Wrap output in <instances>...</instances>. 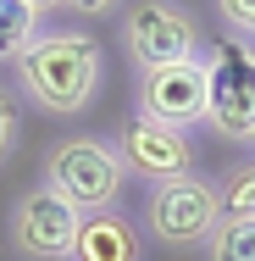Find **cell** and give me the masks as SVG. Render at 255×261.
Here are the masks:
<instances>
[{
	"label": "cell",
	"instance_id": "obj_1",
	"mask_svg": "<svg viewBox=\"0 0 255 261\" xmlns=\"http://www.w3.org/2000/svg\"><path fill=\"white\" fill-rule=\"evenodd\" d=\"M17 67V89L22 100L39 106L45 117H83L100 100L105 84V50L100 39L78 34V28H50L34 34V45L11 61Z\"/></svg>",
	"mask_w": 255,
	"mask_h": 261
},
{
	"label": "cell",
	"instance_id": "obj_2",
	"mask_svg": "<svg viewBox=\"0 0 255 261\" xmlns=\"http://www.w3.org/2000/svg\"><path fill=\"white\" fill-rule=\"evenodd\" d=\"M45 184H50L78 217H89V211H111L117 206V195H122V184H128V167H122V156H117L111 139L72 134V139L50 145Z\"/></svg>",
	"mask_w": 255,
	"mask_h": 261
},
{
	"label": "cell",
	"instance_id": "obj_3",
	"mask_svg": "<svg viewBox=\"0 0 255 261\" xmlns=\"http://www.w3.org/2000/svg\"><path fill=\"white\" fill-rule=\"evenodd\" d=\"M117 39L139 72L172 67V61H200V22L178 0H133L117 22Z\"/></svg>",
	"mask_w": 255,
	"mask_h": 261
},
{
	"label": "cell",
	"instance_id": "obj_4",
	"mask_svg": "<svg viewBox=\"0 0 255 261\" xmlns=\"http://www.w3.org/2000/svg\"><path fill=\"white\" fill-rule=\"evenodd\" d=\"M216 222H222V195L200 172H183L172 184H155L150 200H145V233L161 250H200Z\"/></svg>",
	"mask_w": 255,
	"mask_h": 261
},
{
	"label": "cell",
	"instance_id": "obj_5",
	"mask_svg": "<svg viewBox=\"0 0 255 261\" xmlns=\"http://www.w3.org/2000/svg\"><path fill=\"white\" fill-rule=\"evenodd\" d=\"M205 78H211V106L205 122L222 139H244L255 134V45L250 39H222L216 50L205 56Z\"/></svg>",
	"mask_w": 255,
	"mask_h": 261
},
{
	"label": "cell",
	"instance_id": "obj_6",
	"mask_svg": "<svg viewBox=\"0 0 255 261\" xmlns=\"http://www.w3.org/2000/svg\"><path fill=\"white\" fill-rule=\"evenodd\" d=\"M78 211L55 195L50 184H34L11 200V250L22 261H72V245H78Z\"/></svg>",
	"mask_w": 255,
	"mask_h": 261
},
{
	"label": "cell",
	"instance_id": "obj_7",
	"mask_svg": "<svg viewBox=\"0 0 255 261\" xmlns=\"http://www.w3.org/2000/svg\"><path fill=\"white\" fill-rule=\"evenodd\" d=\"M133 100H139L133 117H150V122H166V128H194V122H205V106H211L205 61H172V67L139 72Z\"/></svg>",
	"mask_w": 255,
	"mask_h": 261
},
{
	"label": "cell",
	"instance_id": "obj_8",
	"mask_svg": "<svg viewBox=\"0 0 255 261\" xmlns=\"http://www.w3.org/2000/svg\"><path fill=\"white\" fill-rule=\"evenodd\" d=\"M117 156L128 167V178H145V184H172L183 172H194V139L183 128H166V122H150V117H128L117 128Z\"/></svg>",
	"mask_w": 255,
	"mask_h": 261
},
{
	"label": "cell",
	"instance_id": "obj_9",
	"mask_svg": "<svg viewBox=\"0 0 255 261\" xmlns=\"http://www.w3.org/2000/svg\"><path fill=\"white\" fill-rule=\"evenodd\" d=\"M72 261H145V233L133 217L122 211H89L78 222V245H72Z\"/></svg>",
	"mask_w": 255,
	"mask_h": 261
},
{
	"label": "cell",
	"instance_id": "obj_10",
	"mask_svg": "<svg viewBox=\"0 0 255 261\" xmlns=\"http://www.w3.org/2000/svg\"><path fill=\"white\" fill-rule=\"evenodd\" d=\"M200 250L205 261H255V217H222Z\"/></svg>",
	"mask_w": 255,
	"mask_h": 261
},
{
	"label": "cell",
	"instance_id": "obj_11",
	"mask_svg": "<svg viewBox=\"0 0 255 261\" xmlns=\"http://www.w3.org/2000/svg\"><path fill=\"white\" fill-rule=\"evenodd\" d=\"M34 34H39V11L28 0H0V61H17L34 45Z\"/></svg>",
	"mask_w": 255,
	"mask_h": 261
},
{
	"label": "cell",
	"instance_id": "obj_12",
	"mask_svg": "<svg viewBox=\"0 0 255 261\" xmlns=\"http://www.w3.org/2000/svg\"><path fill=\"white\" fill-rule=\"evenodd\" d=\"M216 195H222V217H255V161L228 167Z\"/></svg>",
	"mask_w": 255,
	"mask_h": 261
},
{
	"label": "cell",
	"instance_id": "obj_13",
	"mask_svg": "<svg viewBox=\"0 0 255 261\" xmlns=\"http://www.w3.org/2000/svg\"><path fill=\"white\" fill-rule=\"evenodd\" d=\"M17 139H22V100L11 84H0V167L17 156Z\"/></svg>",
	"mask_w": 255,
	"mask_h": 261
},
{
	"label": "cell",
	"instance_id": "obj_14",
	"mask_svg": "<svg viewBox=\"0 0 255 261\" xmlns=\"http://www.w3.org/2000/svg\"><path fill=\"white\" fill-rule=\"evenodd\" d=\"M216 11H222L228 34H239V39H255V0H216Z\"/></svg>",
	"mask_w": 255,
	"mask_h": 261
},
{
	"label": "cell",
	"instance_id": "obj_15",
	"mask_svg": "<svg viewBox=\"0 0 255 261\" xmlns=\"http://www.w3.org/2000/svg\"><path fill=\"white\" fill-rule=\"evenodd\" d=\"M72 11H83V17H105V11H117V0H67Z\"/></svg>",
	"mask_w": 255,
	"mask_h": 261
},
{
	"label": "cell",
	"instance_id": "obj_16",
	"mask_svg": "<svg viewBox=\"0 0 255 261\" xmlns=\"http://www.w3.org/2000/svg\"><path fill=\"white\" fill-rule=\"evenodd\" d=\"M28 6H34V11H39V17H45V11H61V6H67V0H28Z\"/></svg>",
	"mask_w": 255,
	"mask_h": 261
},
{
	"label": "cell",
	"instance_id": "obj_17",
	"mask_svg": "<svg viewBox=\"0 0 255 261\" xmlns=\"http://www.w3.org/2000/svg\"><path fill=\"white\" fill-rule=\"evenodd\" d=\"M250 145H255V134H250Z\"/></svg>",
	"mask_w": 255,
	"mask_h": 261
}]
</instances>
